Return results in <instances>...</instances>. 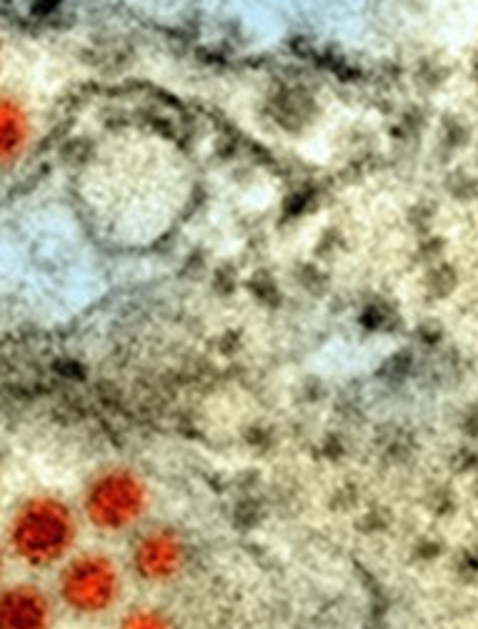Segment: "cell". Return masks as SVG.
Wrapping results in <instances>:
<instances>
[{"label":"cell","instance_id":"obj_1","mask_svg":"<svg viewBox=\"0 0 478 629\" xmlns=\"http://www.w3.org/2000/svg\"><path fill=\"white\" fill-rule=\"evenodd\" d=\"M78 539V519L55 494H33L16 506L8 521V547L33 570L63 562Z\"/></svg>","mask_w":478,"mask_h":629},{"label":"cell","instance_id":"obj_2","mask_svg":"<svg viewBox=\"0 0 478 629\" xmlns=\"http://www.w3.org/2000/svg\"><path fill=\"white\" fill-rule=\"evenodd\" d=\"M151 504L145 482L125 467L98 472L83 492V514L103 534L133 529Z\"/></svg>","mask_w":478,"mask_h":629},{"label":"cell","instance_id":"obj_3","mask_svg":"<svg viewBox=\"0 0 478 629\" xmlns=\"http://www.w3.org/2000/svg\"><path fill=\"white\" fill-rule=\"evenodd\" d=\"M60 602L73 614L98 617L120 602L123 577L113 559L103 552H81L65 562L58 577Z\"/></svg>","mask_w":478,"mask_h":629},{"label":"cell","instance_id":"obj_4","mask_svg":"<svg viewBox=\"0 0 478 629\" xmlns=\"http://www.w3.org/2000/svg\"><path fill=\"white\" fill-rule=\"evenodd\" d=\"M188 549L183 537L171 526L145 529L130 549V567L135 577L148 584H166L176 579L186 567Z\"/></svg>","mask_w":478,"mask_h":629},{"label":"cell","instance_id":"obj_5","mask_svg":"<svg viewBox=\"0 0 478 629\" xmlns=\"http://www.w3.org/2000/svg\"><path fill=\"white\" fill-rule=\"evenodd\" d=\"M53 604L35 584H11L0 589V629H50Z\"/></svg>","mask_w":478,"mask_h":629},{"label":"cell","instance_id":"obj_6","mask_svg":"<svg viewBox=\"0 0 478 629\" xmlns=\"http://www.w3.org/2000/svg\"><path fill=\"white\" fill-rule=\"evenodd\" d=\"M25 138L28 120L23 108L11 98H0V163H11L25 146Z\"/></svg>","mask_w":478,"mask_h":629},{"label":"cell","instance_id":"obj_7","mask_svg":"<svg viewBox=\"0 0 478 629\" xmlns=\"http://www.w3.org/2000/svg\"><path fill=\"white\" fill-rule=\"evenodd\" d=\"M118 629H176L173 622L153 607H135L118 622Z\"/></svg>","mask_w":478,"mask_h":629},{"label":"cell","instance_id":"obj_8","mask_svg":"<svg viewBox=\"0 0 478 629\" xmlns=\"http://www.w3.org/2000/svg\"><path fill=\"white\" fill-rule=\"evenodd\" d=\"M451 191L456 196H461V198H466V196L476 193V186H473V181L466 178V176H453V178H451Z\"/></svg>","mask_w":478,"mask_h":629},{"label":"cell","instance_id":"obj_9","mask_svg":"<svg viewBox=\"0 0 478 629\" xmlns=\"http://www.w3.org/2000/svg\"><path fill=\"white\" fill-rule=\"evenodd\" d=\"M3 570H6V554H3V547H0V577H3Z\"/></svg>","mask_w":478,"mask_h":629},{"label":"cell","instance_id":"obj_10","mask_svg":"<svg viewBox=\"0 0 478 629\" xmlns=\"http://www.w3.org/2000/svg\"><path fill=\"white\" fill-rule=\"evenodd\" d=\"M476 78H478V65H476Z\"/></svg>","mask_w":478,"mask_h":629}]
</instances>
